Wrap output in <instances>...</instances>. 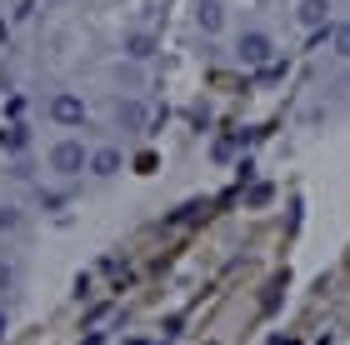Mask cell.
Wrapping results in <instances>:
<instances>
[{
    "mask_svg": "<svg viewBox=\"0 0 350 345\" xmlns=\"http://www.w3.org/2000/svg\"><path fill=\"white\" fill-rule=\"evenodd\" d=\"M51 170H55L60 180H75V176H85V170H90L85 140H75V135H66V140H55V146H51Z\"/></svg>",
    "mask_w": 350,
    "mask_h": 345,
    "instance_id": "obj_1",
    "label": "cell"
},
{
    "mask_svg": "<svg viewBox=\"0 0 350 345\" xmlns=\"http://www.w3.org/2000/svg\"><path fill=\"white\" fill-rule=\"evenodd\" d=\"M235 55H241V66H245V70H265V66H270V55H275V45H270L265 30H245V36L235 40Z\"/></svg>",
    "mask_w": 350,
    "mask_h": 345,
    "instance_id": "obj_2",
    "label": "cell"
},
{
    "mask_svg": "<svg viewBox=\"0 0 350 345\" xmlns=\"http://www.w3.org/2000/svg\"><path fill=\"white\" fill-rule=\"evenodd\" d=\"M45 111H51V120H55V125H66V130H75V125H85V100L75 96V90H55Z\"/></svg>",
    "mask_w": 350,
    "mask_h": 345,
    "instance_id": "obj_3",
    "label": "cell"
},
{
    "mask_svg": "<svg viewBox=\"0 0 350 345\" xmlns=\"http://www.w3.org/2000/svg\"><path fill=\"white\" fill-rule=\"evenodd\" d=\"M300 30H330V0H295Z\"/></svg>",
    "mask_w": 350,
    "mask_h": 345,
    "instance_id": "obj_4",
    "label": "cell"
},
{
    "mask_svg": "<svg viewBox=\"0 0 350 345\" xmlns=\"http://www.w3.org/2000/svg\"><path fill=\"white\" fill-rule=\"evenodd\" d=\"M116 125L120 130H146L150 125V105L146 100H116Z\"/></svg>",
    "mask_w": 350,
    "mask_h": 345,
    "instance_id": "obj_5",
    "label": "cell"
},
{
    "mask_svg": "<svg viewBox=\"0 0 350 345\" xmlns=\"http://www.w3.org/2000/svg\"><path fill=\"white\" fill-rule=\"evenodd\" d=\"M196 25H200V36H220V30H226V5H220V0H200Z\"/></svg>",
    "mask_w": 350,
    "mask_h": 345,
    "instance_id": "obj_6",
    "label": "cell"
},
{
    "mask_svg": "<svg viewBox=\"0 0 350 345\" xmlns=\"http://www.w3.org/2000/svg\"><path fill=\"white\" fill-rule=\"evenodd\" d=\"M150 55H155L150 30H125V60H150Z\"/></svg>",
    "mask_w": 350,
    "mask_h": 345,
    "instance_id": "obj_7",
    "label": "cell"
},
{
    "mask_svg": "<svg viewBox=\"0 0 350 345\" xmlns=\"http://www.w3.org/2000/svg\"><path fill=\"white\" fill-rule=\"evenodd\" d=\"M116 170H120V150H116V146H100V150L90 155V176L110 180V176H116Z\"/></svg>",
    "mask_w": 350,
    "mask_h": 345,
    "instance_id": "obj_8",
    "label": "cell"
},
{
    "mask_svg": "<svg viewBox=\"0 0 350 345\" xmlns=\"http://www.w3.org/2000/svg\"><path fill=\"white\" fill-rule=\"evenodd\" d=\"M25 146H30V130H25L21 120L0 130V150H10V155H25Z\"/></svg>",
    "mask_w": 350,
    "mask_h": 345,
    "instance_id": "obj_9",
    "label": "cell"
},
{
    "mask_svg": "<svg viewBox=\"0 0 350 345\" xmlns=\"http://www.w3.org/2000/svg\"><path fill=\"white\" fill-rule=\"evenodd\" d=\"M330 51H336L340 60H350V20H340V25H330Z\"/></svg>",
    "mask_w": 350,
    "mask_h": 345,
    "instance_id": "obj_10",
    "label": "cell"
},
{
    "mask_svg": "<svg viewBox=\"0 0 350 345\" xmlns=\"http://www.w3.org/2000/svg\"><path fill=\"white\" fill-rule=\"evenodd\" d=\"M235 150H241V135H220L215 146H211V161H220V165H226Z\"/></svg>",
    "mask_w": 350,
    "mask_h": 345,
    "instance_id": "obj_11",
    "label": "cell"
},
{
    "mask_svg": "<svg viewBox=\"0 0 350 345\" xmlns=\"http://www.w3.org/2000/svg\"><path fill=\"white\" fill-rule=\"evenodd\" d=\"M270 200H275V185H270V180H260V185H250L245 206H250V210H260V206H270Z\"/></svg>",
    "mask_w": 350,
    "mask_h": 345,
    "instance_id": "obj_12",
    "label": "cell"
},
{
    "mask_svg": "<svg viewBox=\"0 0 350 345\" xmlns=\"http://www.w3.org/2000/svg\"><path fill=\"white\" fill-rule=\"evenodd\" d=\"M21 230V210L15 206H0V235H15Z\"/></svg>",
    "mask_w": 350,
    "mask_h": 345,
    "instance_id": "obj_13",
    "label": "cell"
},
{
    "mask_svg": "<svg viewBox=\"0 0 350 345\" xmlns=\"http://www.w3.org/2000/svg\"><path fill=\"white\" fill-rule=\"evenodd\" d=\"M10 286H15V265H10V260H0V295H5Z\"/></svg>",
    "mask_w": 350,
    "mask_h": 345,
    "instance_id": "obj_14",
    "label": "cell"
},
{
    "mask_svg": "<svg viewBox=\"0 0 350 345\" xmlns=\"http://www.w3.org/2000/svg\"><path fill=\"white\" fill-rule=\"evenodd\" d=\"M5 40H10V20L0 15V45H5Z\"/></svg>",
    "mask_w": 350,
    "mask_h": 345,
    "instance_id": "obj_15",
    "label": "cell"
},
{
    "mask_svg": "<svg viewBox=\"0 0 350 345\" xmlns=\"http://www.w3.org/2000/svg\"><path fill=\"white\" fill-rule=\"evenodd\" d=\"M0 340H5V310H0Z\"/></svg>",
    "mask_w": 350,
    "mask_h": 345,
    "instance_id": "obj_16",
    "label": "cell"
}]
</instances>
